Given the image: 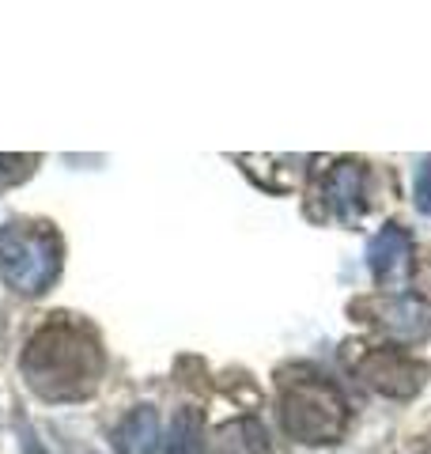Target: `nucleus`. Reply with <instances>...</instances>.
<instances>
[{
	"instance_id": "nucleus-1",
	"label": "nucleus",
	"mask_w": 431,
	"mask_h": 454,
	"mask_svg": "<svg viewBox=\"0 0 431 454\" xmlns=\"http://www.w3.org/2000/svg\"><path fill=\"white\" fill-rule=\"evenodd\" d=\"M23 379L46 402H83L103 379V345L88 325L57 318L27 340Z\"/></svg>"
},
{
	"instance_id": "nucleus-2",
	"label": "nucleus",
	"mask_w": 431,
	"mask_h": 454,
	"mask_svg": "<svg viewBox=\"0 0 431 454\" xmlns=\"http://www.w3.org/2000/svg\"><path fill=\"white\" fill-rule=\"evenodd\" d=\"M61 235L50 223L12 220L0 227V277L12 292L42 295L61 277Z\"/></svg>"
},
{
	"instance_id": "nucleus-3",
	"label": "nucleus",
	"mask_w": 431,
	"mask_h": 454,
	"mask_svg": "<svg viewBox=\"0 0 431 454\" xmlns=\"http://www.w3.org/2000/svg\"><path fill=\"white\" fill-rule=\"evenodd\" d=\"M280 424L299 443H333L349 424V405L325 379H287L280 394Z\"/></svg>"
},
{
	"instance_id": "nucleus-4",
	"label": "nucleus",
	"mask_w": 431,
	"mask_h": 454,
	"mask_svg": "<svg viewBox=\"0 0 431 454\" xmlns=\"http://www.w3.org/2000/svg\"><path fill=\"white\" fill-rule=\"evenodd\" d=\"M356 375L364 379L371 390H379L386 397H412L424 387L427 367L420 360L405 356L401 348H371L367 356L356 364Z\"/></svg>"
},
{
	"instance_id": "nucleus-5",
	"label": "nucleus",
	"mask_w": 431,
	"mask_h": 454,
	"mask_svg": "<svg viewBox=\"0 0 431 454\" xmlns=\"http://www.w3.org/2000/svg\"><path fill=\"white\" fill-rule=\"evenodd\" d=\"M367 265L382 292L401 295V288L409 284V273H412V235L397 223H386L367 243Z\"/></svg>"
},
{
	"instance_id": "nucleus-6",
	"label": "nucleus",
	"mask_w": 431,
	"mask_h": 454,
	"mask_svg": "<svg viewBox=\"0 0 431 454\" xmlns=\"http://www.w3.org/2000/svg\"><path fill=\"white\" fill-rule=\"evenodd\" d=\"M371 315H375V322L397 340H424L431 333V307L420 303L416 295H405V292L379 300L371 307Z\"/></svg>"
},
{
	"instance_id": "nucleus-7",
	"label": "nucleus",
	"mask_w": 431,
	"mask_h": 454,
	"mask_svg": "<svg viewBox=\"0 0 431 454\" xmlns=\"http://www.w3.org/2000/svg\"><path fill=\"white\" fill-rule=\"evenodd\" d=\"M322 197H325L329 212H333L337 220H344V223L364 216V163L341 160L333 170H329Z\"/></svg>"
},
{
	"instance_id": "nucleus-8",
	"label": "nucleus",
	"mask_w": 431,
	"mask_h": 454,
	"mask_svg": "<svg viewBox=\"0 0 431 454\" xmlns=\"http://www.w3.org/2000/svg\"><path fill=\"white\" fill-rule=\"evenodd\" d=\"M114 450L118 454H155L160 450V417L152 405H137L118 428H114Z\"/></svg>"
},
{
	"instance_id": "nucleus-9",
	"label": "nucleus",
	"mask_w": 431,
	"mask_h": 454,
	"mask_svg": "<svg viewBox=\"0 0 431 454\" xmlns=\"http://www.w3.org/2000/svg\"><path fill=\"white\" fill-rule=\"evenodd\" d=\"M208 454H269V432L262 420L254 417H239L227 420L220 432H216Z\"/></svg>"
},
{
	"instance_id": "nucleus-10",
	"label": "nucleus",
	"mask_w": 431,
	"mask_h": 454,
	"mask_svg": "<svg viewBox=\"0 0 431 454\" xmlns=\"http://www.w3.org/2000/svg\"><path fill=\"white\" fill-rule=\"evenodd\" d=\"M167 454H205V417L200 409H178L167 432Z\"/></svg>"
},
{
	"instance_id": "nucleus-11",
	"label": "nucleus",
	"mask_w": 431,
	"mask_h": 454,
	"mask_svg": "<svg viewBox=\"0 0 431 454\" xmlns=\"http://www.w3.org/2000/svg\"><path fill=\"white\" fill-rule=\"evenodd\" d=\"M412 193H416V208H420L424 216H431V155H424L420 167H416V186H412Z\"/></svg>"
}]
</instances>
